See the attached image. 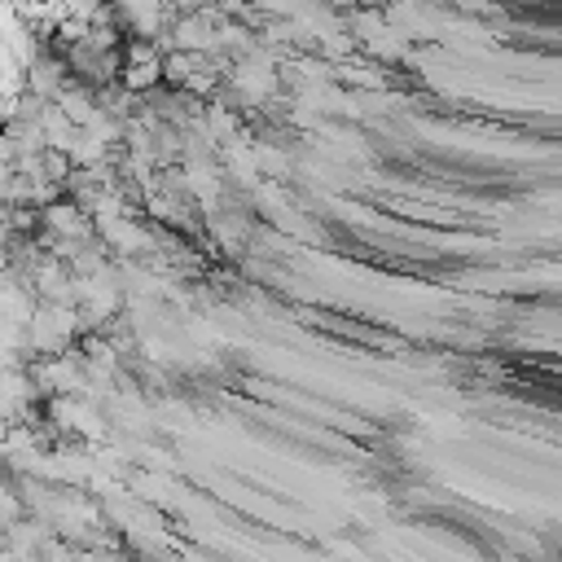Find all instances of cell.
<instances>
[{
  "instance_id": "6da1fadb",
  "label": "cell",
  "mask_w": 562,
  "mask_h": 562,
  "mask_svg": "<svg viewBox=\"0 0 562 562\" xmlns=\"http://www.w3.org/2000/svg\"><path fill=\"white\" fill-rule=\"evenodd\" d=\"M124 71H128V75H124V79H128V88H150V84L167 71V62L146 45V49H133V58H128V66H124Z\"/></svg>"
}]
</instances>
